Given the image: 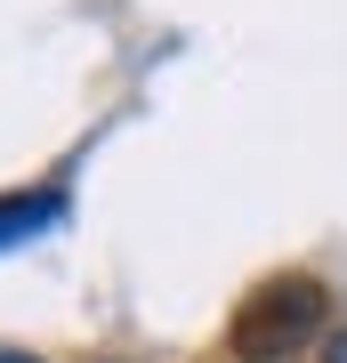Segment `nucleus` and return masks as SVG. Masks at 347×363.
Returning <instances> with one entry per match:
<instances>
[{"label": "nucleus", "instance_id": "nucleus-2", "mask_svg": "<svg viewBox=\"0 0 347 363\" xmlns=\"http://www.w3.org/2000/svg\"><path fill=\"white\" fill-rule=\"evenodd\" d=\"M65 226V194L57 186H25V194H0V250L33 242V234Z\"/></svg>", "mask_w": 347, "mask_h": 363}, {"label": "nucleus", "instance_id": "nucleus-1", "mask_svg": "<svg viewBox=\"0 0 347 363\" xmlns=\"http://www.w3.org/2000/svg\"><path fill=\"white\" fill-rule=\"evenodd\" d=\"M323 315H331V291L315 274H275L258 283L226 323V347L250 355V363H275V355H299L307 339H323Z\"/></svg>", "mask_w": 347, "mask_h": 363}, {"label": "nucleus", "instance_id": "nucleus-4", "mask_svg": "<svg viewBox=\"0 0 347 363\" xmlns=\"http://www.w3.org/2000/svg\"><path fill=\"white\" fill-rule=\"evenodd\" d=\"M0 363H40V355H25V347H0Z\"/></svg>", "mask_w": 347, "mask_h": 363}, {"label": "nucleus", "instance_id": "nucleus-3", "mask_svg": "<svg viewBox=\"0 0 347 363\" xmlns=\"http://www.w3.org/2000/svg\"><path fill=\"white\" fill-rule=\"evenodd\" d=\"M323 363H347V331H331V339H323Z\"/></svg>", "mask_w": 347, "mask_h": 363}]
</instances>
